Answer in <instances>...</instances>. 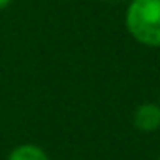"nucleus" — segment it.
<instances>
[{"label": "nucleus", "instance_id": "f257e3e1", "mask_svg": "<svg viewBox=\"0 0 160 160\" xmlns=\"http://www.w3.org/2000/svg\"><path fill=\"white\" fill-rule=\"evenodd\" d=\"M128 34L145 47H160V0H128Z\"/></svg>", "mask_w": 160, "mask_h": 160}, {"label": "nucleus", "instance_id": "f03ea898", "mask_svg": "<svg viewBox=\"0 0 160 160\" xmlns=\"http://www.w3.org/2000/svg\"><path fill=\"white\" fill-rule=\"evenodd\" d=\"M132 124L139 132H156L160 128V106L158 102H143L134 109Z\"/></svg>", "mask_w": 160, "mask_h": 160}, {"label": "nucleus", "instance_id": "7ed1b4c3", "mask_svg": "<svg viewBox=\"0 0 160 160\" xmlns=\"http://www.w3.org/2000/svg\"><path fill=\"white\" fill-rule=\"evenodd\" d=\"M8 160H51L49 154L36 143H21L13 147L8 154Z\"/></svg>", "mask_w": 160, "mask_h": 160}, {"label": "nucleus", "instance_id": "20e7f679", "mask_svg": "<svg viewBox=\"0 0 160 160\" xmlns=\"http://www.w3.org/2000/svg\"><path fill=\"white\" fill-rule=\"evenodd\" d=\"M13 2V0H0V12H2V10H6L10 4Z\"/></svg>", "mask_w": 160, "mask_h": 160}, {"label": "nucleus", "instance_id": "39448f33", "mask_svg": "<svg viewBox=\"0 0 160 160\" xmlns=\"http://www.w3.org/2000/svg\"><path fill=\"white\" fill-rule=\"evenodd\" d=\"M109 2H124V0H109Z\"/></svg>", "mask_w": 160, "mask_h": 160}, {"label": "nucleus", "instance_id": "423d86ee", "mask_svg": "<svg viewBox=\"0 0 160 160\" xmlns=\"http://www.w3.org/2000/svg\"><path fill=\"white\" fill-rule=\"evenodd\" d=\"M158 106H160V96H158Z\"/></svg>", "mask_w": 160, "mask_h": 160}, {"label": "nucleus", "instance_id": "0eeeda50", "mask_svg": "<svg viewBox=\"0 0 160 160\" xmlns=\"http://www.w3.org/2000/svg\"><path fill=\"white\" fill-rule=\"evenodd\" d=\"M156 160H160V156H158V158H156Z\"/></svg>", "mask_w": 160, "mask_h": 160}]
</instances>
